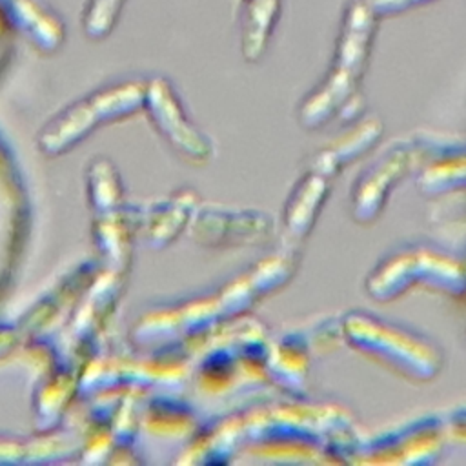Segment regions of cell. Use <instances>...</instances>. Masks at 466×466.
Returning <instances> with one entry per match:
<instances>
[{"label": "cell", "mask_w": 466, "mask_h": 466, "mask_svg": "<svg viewBox=\"0 0 466 466\" xmlns=\"http://www.w3.org/2000/svg\"><path fill=\"white\" fill-rule=\"evenodd\" d=\"M340 337L350 350L406 380L430 382L444 366L437 340L370 309L346 311L340 317Z\"/></svg>", "instance_id": "6da1fadb"}, {"label": "cell", "mask_w": 466, "mask_h": 466, "mask_svg": "<svg viewBox=\"0 0 466 466\" xmlns=\"http://www.w3.org/2000/svg\"><path fill=\"white\" fill-rule=\"evenodd\" d=\"M380 135L379 127L373 124H362L355 127L351 133L342 135L337 142H333L329 147L317 153L315 160H311L309 169L333 178L337 173H340L346 166L355 162L360 155H364L377 137Z\"/></svg>", "instance_id": "52a82bcc"}, {"label": "cell", "mask_w": 466, "mask_h": 466, "mask_svg": "<svg viewBox=\"0 0 466 466\" xmlns=\"http://www.w3.org/2000/svg\"><path fill=\"white\" fill-rule=\"evenodd\" d=\"M422 155L417 140L397 142L386 147L355 180L350 208L359 224L373 222L384 209L395 186L415 167H420Z\"/></svg>", "instance_id": "277c9868"}, {"label": "cell", "mask_w": 466, "mask_h": 466, "mask_svg": "<svg viewBox=\"0 0 466 466\" xmlns=\"http://www.w3.org/2000/svg\"><path fill=\"white\" fill-rule=\"evenodd\" d=\"M462 258H464V264H466V255H462Z\"/></svg>", "instance_id": "9c48e42d"}, {"label": "cell", "mask_w": 466, "mask_h": 466, "mask_svg": "<svg viewBox=\"0 0 466 466\" xmlns=\"http://www.w3.org/2000/svg\"><path fill=\"white\" fill-rule=\"evenodd\" d=\"M413 288L466 297L464 258L444 248L408 244L379 258L364 279V291L375 302L395 300Z\"/></svg>", "instance_id": "7a4b0ae2"}, {"label": "cell", "mask_w": 466, "mask_h": 466, "mask_svg": "<svg viewBox=\"0 0 466 466\" xmlns=\"http://www.w3.org/2000/svg\"><path fill=\"white\" fill-rule=\"evenodd\" d=\"M422 164L417 187L426 197H446L466 191V142L417 140Z\"/></svg>", "instance_id": "5b68a950"}, {"label": "cell", "mask_w": 466, "mask_h": 466, "mask_svg": "<svg viewBox=\"0 0 466 466\" xmlns=\"http://www.w3.org/2000/svg\"><path fill=\"white\" fill-rule=\"evenodd\" d=\"M446 444L439 411L424 413L384 431L362 437L351 462L357 464H426Z\"/></svg>", "instance_id": "3957f363"}, {"label": "cell", "mask_w": 466, "mask_h": 466, "mask_svg": "<svg viewBox=\"0 0 466 466\" xmlns=\"http://www.w3.org/2000/svg\"><path fill=\"white\" fill-rule=\"evenodd\" d=\"M446 442L466 444V402L439 411Z\"/></svg>", "instance_id": "ba28073f"}, {"label": "cell", "mask_w": 466, "mask_h": 466, "mask_svg": "<svg viewBox=\"0 0 466 466\" xmlns=\"http://www.w3.org/2000/svg\"><path fill=\"white\" fill-rule=\"evenodd\" d=\"M329 180L331 178L308 169L297 184L286 211V235L289 240L300 242L308 235L326 202Z\"/></svg>", "instance_id": "8992f818"}]
</instances>
